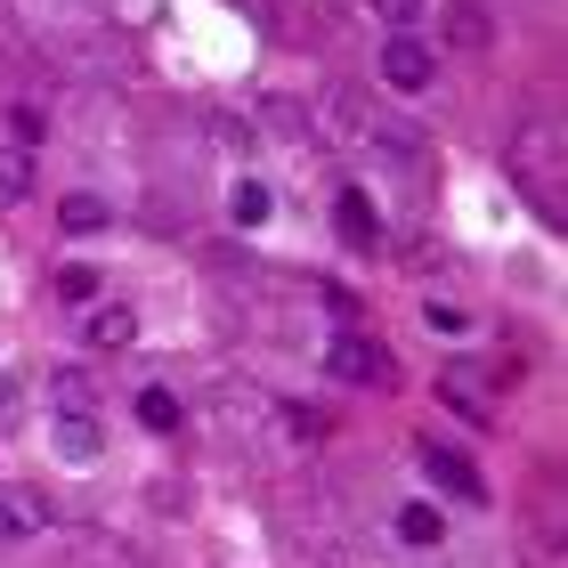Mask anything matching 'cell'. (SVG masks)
Wrapping results in <instances>:
<instances>
[{
  "instance_id": "1",
  "label": "cell",
  "mask_w": 568,
  "mask_h": 568,
  "mask_svg": "<svg viewBox=\"0 0 568 568\" xmlns=\"http://www.w3.org/2000/svg\"><path fill=\"white\" fill-rule=\"evenodd\" d=\"M382 82H390L398 98H423L438 82V49L415 41V33H390V41H382Z\"/></svg>"
},
{
  "instance_id": "2",
  "label": "cell",
  "mask_w": 568,
  "mask_h": 568,
  "mask_svg": "<svg viewBox=\"0 0 568 568\" xmlns=\"http://www.w3.org/2000/svg\"><path fill=\"white\" fill-rule=\"evenodd\" d=\"M423 479L438 487V496H455V504H487V479L471 471V455H455V447H438V438H423Z\"/></svg>"
},
{
  "instance_id": "3",
  "label": "cell",
  "mask_w": 568,
  "mask_h": 568,
  "mask_svg": "<svg viewBox=\"0 0 568 568\" xmlns=\"http://www.w3.org/2000/svg\"><path fill=\"white\" fill-rule=\"evenodd\" d=\"M325 366H333V382H390V349L374 333H333Z\"/></svg>"
},
{
  "instance_id": "4",
  "label": "cell",
  "mask_w": 568,
  "mask_h": 568,
  "mask_svg": "<svg viewBox=\"0 0 568 568\" xmlns=\"http://www.w3.org/2000/svg\"><path fill=\"white\" fill-rule=\"evenodd\" d=\"M49 447H58L73 471H90V463L106 455V430H98V415H58L49 423Z\"/></svg>"
},
{
  "instance_id": "5",
  "label": "cell",
  "mask_w": 568,
  "mask_h": 568,
  "mask_svg": "<svg viewBox=\"0 0 568 568\" xmlns=\"http://www.w3.org/2000/svg\"><path fill=\"white\" fill-rule=\"evenodd\" d=\"M333 220H342V244H349V252H374V244H382V220H374V195H366V187H342Z\"/></svg>"
},
{
  "instance_id": "6",
  "label": "cell",
  "mask_w": 568,
  "mask_h": 568,
  "mask_svg": "<svg viewBox=\"0 0 568 568\" xmlns=\"http://www.w3.org/2000/svg\"><path fill=\"white\" fill-rule=\"evenodd\" d=\"M496 41V17L479 0H447V49H487Z\"/></svg>"
},
{
  "instance_id": "7",
  "label": "cell",
  "mask_w": 568,
  "mask_h": 568,
  "mask_svg": "<svg viewBox=\"0 0 568 568\" xmlns=\"http://www.w3.org/2000/svg\"><path fill=\"white\" fill-rule=\"evenodd\" d=\"M268 212H276L268 179H236V187H227V220L236 227H268Z\"/></svg>"
},
{
  "instance_id": "8",
  "label": "cell",
  "mask_w": 568,
  "mask_h": 568,
  "mask_svg": "<svg viewBox=\"0 0 568 568\" xmlns=\"http://www.w3.org/2000/svg\"><path fill=\"white\" fill-rule=\"evenodd\" d=\"M90 349H131L139 342V317H131V308H90Z\"/></svg>"
},
{
  "instance_id": "9",
  "label": "cell",
  "mask_w": 568,
  "mask_h": 568,
  "mask_svg": "<svg viewBox=\"0 0 568 568\" xmlns=\"http://www.w3.org/2000/svg\"><path fill=\"white\" fill-rule=\"evenodd\" d=\"M24 536H41V504L24 496V487H9V496H0V545H24Z\"/></svg>"
},
{
  "instance_id": "10",
  "label": "cell",
  "mask_w": 568,
  "mask_h": 568,
  "mask_svg": "<svg viewBox=\"0 0 568 568\" xmlns=\"http://www.w3.org/2000/svg\"><path fill=\"white\" fill-rule=\"evenodd\" d=\"M139 423H146L154 438H179V430H187V406H179L171 390H139Z\"/></svg>"
},
{
  "instance_id": "11",
  "label": "cell",
  "mask_w": 568,
  "mask_h": 568,
  "mask_svg": "<svg viewBox=\"0 0 568 568\" xmlns=\"http://www.w3.org/2000/svg\"><path fill=\"white\" fill-rule=\"evenodd\" d=\"M398 536H406L415 552H430L438 536H447V520H438V504H406V511H398Z\"/></svg>"
},
{
  "instance_id": "12",
  "label": "cell",
  "mask_w": 568,
  "mask_h": 568,
  "mask_svg": "<svg viewBox=\"0 0 568 568\" xmlns=\"http://www.w3.org/2000/svg\"><path fill=\"white\" fill-rule=\"evenodd\" d=\"M24 195H33V154L0 146V203H24Z\"/></svg>"
},
{
  "instance_id": "13",
  "label": "cell",
  "mask_w": 568,
  "mask_h": 568,
  "mask_svg": "<svg viewBox=\"0 0 568 568\" xmlns=\"http://www.w3.org/2000/svg\"><path fill=\"white\" fill-rule=\"evenodd\" d=\"M58 220L73 227V236H98V227H106L114 212H106V195H65V203H58Z\"/></svg>"
},
{
  "instance_id": "14",
  "label": "cell",
  "mask_w": 568,
  "mask_h": 568,
  "mask_svg": "<svg viewBox=\"0 0 568 568\" xmlns=\"http://www.w3.org/2000/svg\"><path fill=\"white\" fill-rule=\"evenodd\" d=\"M58 415H90V374H82V366L58 374Z\"/></svg>"
},
{
  "instance_id": "15",
  "label": "cell",
  "mask_w": 568,
  "mask_h": 568,
  "mask_svg": "<svg viewBox=\"0 0 568 568\" xmlns=\"http://www.w3.org/2000/svg\"><path fill=\"white\" fill-rule=\"evenodd\" d=\"M9 139H17L24 154H33V146L49 139V122H41V106H9Z\"/></svg>"
},
{
  "instance_id": "16",
  "label": "cell",
  "mask_w": 568,
  "mask_h": 568,
  "mask_svg": "<svg viewBox=\"0 0 568 568\" xmlns=\"http://www.w3.org/2000/svg\"><path fill=\"white\" fill-rule=\"evenodd\" d=\"M90 293H98V268L90 261H65L58 268V301H90Z\"/></svg>"
},
{
  "instance_id": "17",
  "label": "cell",
  "mask_w": 568,
  "mask_h": 568,
  "mask_svg": "<svg viewBox=\"0 0 568 568\" xmlns=\"http://www.w3.org/2000/svg\"><path fill=\"white\" fill-rule=\"evenodd\" d=\"M423 325L438 333V342H463V333H471V317H463V308H447V301H430V308H423Z\"/></svg>"
}]
</instances>
